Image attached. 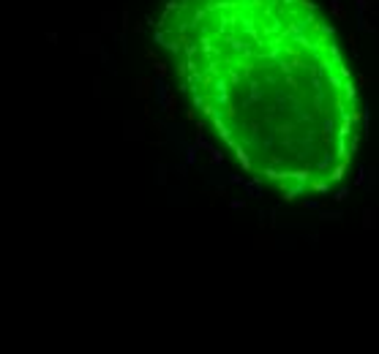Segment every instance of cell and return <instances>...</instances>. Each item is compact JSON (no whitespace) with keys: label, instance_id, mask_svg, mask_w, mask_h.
<instances>
[{"label":"cell","instance_id":"cell-1","mask_svg":"<svg viewBox=\"0 0 379 354\" xmlns=\"http://www.w3.org/2000/svg\"><path fill=\"white\" fill-rule=\"evenodd\" d=\"M159 41L254 177L287 199L344 177L358 144L355 88L308 0H169Z\"/></svg>","mask_w":379,"mask_h":354}]
</instances>
